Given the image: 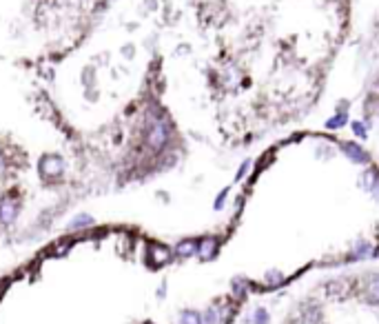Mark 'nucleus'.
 Masks as SVG:
<instances>
[{
	"mask_svg": "<svg viewBox=\"0 0 379 324\" xmlns=\"http://www.w3.org/2000/svg\"><path fill=\"white\" fill-rule=\"evenodd\" d=\"M180 324H202V315L197 311H184L180 317Z\"/></svg>",
	"mask_w": 379,
	"mask_h": 324,
	"instance_id": "7",
	"label": "nucleus"
},
{
	"mask_svg": "<svg viewBox=\"0 0 379 324\" xmlns=\"http://www.w3.org/2000/svg\"><path fill=\"white\" fill-rule=\"evenodd\" d=\"M253 320H255V324H268V313L264 309H258L253 313Z\"/></svg>",
	"mask_w": 379,
	"mask_h": 324,
	"instance_id": "10",
	"label": "nucleus"
},
{
	"mask_svg": "<svg viewBox=\"0 0 379 324\" xmlns=\"http://www.w3.org/2000/svg\"><path fill=\"white\" fill-rule=\"evenodd\" d=\"M224 317H229V309L224 307V304L220 302H215V304H211V307L204 311V315H202V324H220Z\"/></svg>",
	"mask_w": 379,
	"mask_h": 324,
	"instance_id": "2",
	"label": "nucleus"
},
{
	"mask_svg": "<svg viewBox=\"0 0 379 324\" xmlns=\"http://www.w3.org/2000/svg\"><path fill=\"white\" fill-rule=\"evenodd\" d=\"M197 249H200V242H197V240H182V242L175 246V253L180 258H191L197 253Z\"/></svg>",
	"mask_w": 379,
	"mask_h": 324,
	"instance_id": "4",
	"label": "nucleus"
},
{
	"mask_svg": "<svg viewBox=\"0 0 379 324\" xmlns=\"http://www.w3.org/2000/svg\"><path fill=\"white\" fill-rule=\"evenodd\" d=\"M352 129H355V133H357V136H364V127L359 124V122H355V124H352Z\"/></svg>",
	"mask_w": 379,
	"mask_h": 324,
	"instance_id": "11",
	"label": "nucleus"
},
{
	"mask_svg": "<svg viewBox=\"0 0 379 324\" xmlns=\"http://www.w3.org/2000/svg\"><path fill=\"white\" fill-rule=\"evenodd\" d=\"M91 225H93V218H91V215H78V218H75V220L69 222V229H73V231H75V229L91 227Z\"/></svg>",
	"mask_w": 379,
	"mask_h": 324,
	"instance_id": "8",
	"label": "nucleus"
},
{
	"mask_svg": "<svg viewBox=\"0 0 379 324\" xmlns=\"http://www.w3.org/2000/svg\"><path fill=\"white\" fill-rule=\"evenodd\" d=\"M215 251H217V240H215V238H204L202 242H200V249H197V253H200L202 260L213 258Z\"/></svg>",
	"mask_w": 379,
	"mask_h": 324,
	"instance_id": "5",
	"label": "nucleus"
},
{
	"mask_svg": "<svg viewBox=\"0 0 379 324\" xmlns=\"http://www.w3.org/2000/svg\"><path fill=\"white\" fill-rule=\"evenodd\" d=\"M149 253H151L153 258H156V264H158V266H160V264H164L166 260L171 258V251L166 249V246H160V244L151 246V249H149Z\"/></svg>",
	"mask_w": 379,
	"mask_h": 324,
	"instance_id": "6",
	"label": "nucleus"
},
{
	"mask_svg": "<svg viewBox=\"0 0 379 324\" xmlns=\"http://www.w3.org/2000/svg\"><path fill=\"white\" fill-rule=\"evenodd\" d=\"M18 209H16V202L14 200H9V198H3L0 200V222H3L5 227H9V225H14L16 222V213Z\"/></svg>",
	"mask_w": 379,
	"mask_h": 324,
	"instance_id": "3",
	"label": "nucleus"
},
{
	"mask_svg": "<svg viewBox=\"0 0 379 324\" xmlns=\"http://www.w3.org/2000/svg\"><path fill=\"white\" fill-rule=\"evenodd\" d=\"M346 154H350V158L355 162H366V154L362 149H357L355 144H346Z\"/></svg>",
	"mask_w": 379,
	"mask_h": 324,
	"instance_id": "9",
	"label": "nucleus"
},
{
	"mask_svg": "<svg viewBox=\"0 0 379 324\" xmlns=\"http://www.w3.org/2000/svg\"><path fill=\"white\" fill-rule=\"evenodd\" d=\"M362 297L364 302L368 304H379V276H368V280L364 282V289H362Z\"/></svg>",
	"mask_w": 379,
	"mask_h": 324,
	"instance_id": "1",
	"label": "nucleus"
}]
</instances>
